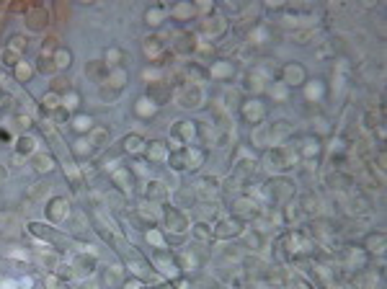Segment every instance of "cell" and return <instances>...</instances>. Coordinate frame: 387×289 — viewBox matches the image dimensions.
Returning a JSON list of instances; mask_svg holds the SVG:
<instances>
[{"label":"cell","instance_id":"cell-1","mask_svg":"<svg viewBox=\"0 0 387 289\" xmlns=\"http://www.w3.org/2000/svg\"><path fill=\"white\" fill-rule=\"evenodd\" d=\"M70 268H73L78 276H91L93 268H96V253H93V250L80 253V256L73 261V266H70Z\"/></svg>","mask_w":387,"mask_h":289},{"label":"cell","instance_id":"cell-2","mask_svg":"<svg viewBox=\"0 0 387 289\" xmlns=\"http://www.w3.org/2000/svg\"><path fill=\"white\" fill-rule=\"evenodd\" d=\"M47 217L52 222H65L70 217V204L67 199H52V202L47 204Z\"/></svg>","mask_w":387,"mask_h":289},{"label":"cell","instance_id":"cell-3","mask_svg":"<svg viewBox=\"0 0 387 289\" xmlns=\"http://www.w3.org/2000/svg\"><path fill=\"white\" fill-rule=\"evenodd\" d=\"M178 103H181L183 108H196V106L202 103V88L186 85L181 93H178Z\"/></svg>","mask_w":387,"mask_h":289},{"label":"cell","instance_id":"cell-4","mask_svg":"<svg viewBox=\"0 0 387 289\" xmlns=\"http://www.w3.org/2000/svg\"><path fill=\"white\" fill-rule=\"evenodd\" d=\"M264 116H266V108H264V103H261V101L243 103V119H245L248 124H258Z\"/></svg>","mask_w":387,"mask_h":289},{"label":"cell","instance_id":"cell-5","mask_svg":"<svg viewBox=\"0 0 387 289\" xmlns=\"http://www.w3.org/2000/svg\"><path fill=\"white\" fill-rule=\"evenodd\" d=\"M284 80H286V88H292V85H302L305 83V70H302V65H297V62H289V65L284 67Z\"/></svg>","mask_w":387,"mask_h":289},{"label":"cell","instance_id":"cell-6","mask_svg":"<svg viewBox=\"0 0 387 289\" xmlns=\"http://www.w3.org/2000/svg\"><path fill=\"white\" fill-rule=\"evenodd\" d=\"M134 114H137V116H145V119L155 116V114H158L155 98H152V96H142V98H137V103H134Z\"/></svg>","mask_w":387,"mask_h":289},{"label":"cell","instance_id":"cell-7","mask_svg":"<svg viewBox=\"0 0 387 289\" xmlns=\"http://www.w3.org/2000/svg\"><path fill=\"white\" fill-rule=\"evenodd\" d=\"M101 85H109L114 90H122L124 85H127V70H122V67L109 70V75H106V80H103Z\"/></svg>","mask_w":387,"mask_h":289},{"label":"cell","instance_id":"cell-8","mask_svg":"<svg viewBox=\"0 0 387 289\" xmlns=\"http://www.w3.org/2000/svg\"><path fill=\"white\" fill-rule=\"evenodd\" d=\"M31 165H34V170H37V173H49V170L55 168V158L47 155V152H34Z\"/></svg>","mask_w":387,"mask_h":289},{"label":"cell","instance_id":"cell-9","mask_svg":"<svg viewBox=\"0 0 387 289\" xmlns=\"http://www.w3.org/2000/svg\"><path fill=\"white\" fill-rule=\"evenodd\" d=\"M165 225H168V230H173V232H183L186 230V217L168 206L165 209Z\"/></svg>","mask_w":387,"mask_h":289},{"label":"cell","instance_id":"cell-10","mask_svg":"<svg viewBox=\"0 0 387 289\" xmlns=\"http://www.w3.org/2000/svg\"><path fill=\"white\" fill-rule=\"evenodd\" d=\"M103 65H109V70L124 65V49H119V47H109V49L103 52Z\"/></svg>","mask_w":387,"mask_h":289},{"label":"cell","instance_id":"cell-11","mask_svg":"<svg viewBox=\"0 0 387 289\" xmlns=\"http://www.w3.org/2000/svg\"><path fill=\"white\" fill-rule=\"evenodd\" d=\"M147 199L150 202H165L168 199V186L163 184V181H152V184L147 186Z\"/></svg>","mask_w":387,"mask_h":289},{"label":"cell","instance_id":"cell-12","mask_svg":"<svg viewBox=\"0 0 387 289\" xmlns=\"http://www.w3.org/2000/svg\"><path fill=\"white\" fill-rule=\"evenodd\" d=\"M224 29H227V23H224L222 16H212L209 21H204V34L206 36H220Z\"/></svg>","mask_w":387,"mask_h":289},{"label":"cell","instance_id":"cell-13","mask_svg":"<svg viewBox=\"0 0 387 289\" xmlns=\"http://www.w3.org/2000/svg\"><path fill=\"white\" fill-rule=\"evenodd\" d=\"M85 72H88V78H93V80H96V83H103L106 75H109V67H106L103 62H88Z\"/></svg>","mask_w":387,"mask_h":289},{"label":"cell","instance_id":"cell-14","mask_svg":"<svg viewBox=\"0 0 387 289\" xmlns=\"http://www.w3.org/2000/svg\"><path fill=\"white\" fill-rule=\"evenodd\" d=\"M165 8H160V5H152V8H147L145 11V23H150V26H160V23H165Z\"/></svg>","mask_w":387,"mask_h":289},{"label":"cell","instance_id":"cell-15","mask_svg":"<svg viewBox=\"0 0 387 289\" xmlns=\"http://www.w3.org/2000/svg\"><path fill=\"white\" fill-rule=\"evenodd\" d=\"M194 122H176V126H173V137H181L183 142L186 140H194V134H196V129H194Z\"/></svg>","mask_w":387,"mask_h":289},{"label":"cell","instance_id":"cell-16","mask_svg":"<svg viewBox=\"0 0 387 289\" xmlns=\"http://www.w3.org/2000/svg\"><path fill=\"white\" fill-rule=\"evenodd\" d=\"M122 144H124V150H127V152H132V155H137V152L145 150V140H142L140 134H127Z\"/></svg>","mask_w":387,"mask_h":289},{"label":"cell","instance_id":"cell-17","mask_svg":"<svg viewBox=\"0 0 387 289\" xmlns=\"http://www.w3.org/2000/svg\"><path fill=\"white\" fill-rule=\"evenodd\" d=\"M34 150H37V140L29 137V134H23V137L16 142V152H19V158H23V155H34Z\"/></svg>","mask_w":387,"mask_h":289},{"label":"cell","instance_id":"cell-18","mask_svg":"<svg viewBox=\"0 0 387 289\" xmlns=\"http://www.w3.org/2000/svg\"><path fill=\"white\" fill-rule=\"evenodd\" d=\"M240 232V222L238 220H222L217 225V235L220 238H232V235Z\"/></svg>","mask_w":387,"mask_h":289},{"label":"cell","instance_id":"cell-19","mask_svg":"<svg viewBox=\"0 0 387 289\" xmlns=\"http://www.w3.org/2000/svg\"><path fill=\"white\" fill-rule=\"evenodd\" d=\"M52 62H55V70H67V67H70V62H73V52L62 47V49H57V52H55Z\"/></svg>","mask_w":387,"mask_h":289},{"label":"cell","instance_id":"cell-20","mask_svg":"<svg viewBox=\"0 0 387 289\" xmlns=\"http://www.w3.org/2000/svg\"><path fill=\"white\" fill-rule=\"evenodd\" d=\"M209 75L217 78V80H224V78L232 75V65H230V62H224V60H220V62H214V65L209 67Z\"/></svg>","mask_w":387,"mask_h":289},{"label":"cell","instance_id":"cell-21","mask_svg":"<svg viewBox=\"0 0 387 289\" xmlns=\"http://www.w3.org/2000/svg\"><path fill=\"white\" fill-rule=\"evenodd\" d=\"M367 248H369V253L382 256V253H385V235H382V232H372V235L367 238Z\"/></svg>","mask_w":387,"mask_h":289},{"label":"cell","instance_id":"cell-22","mask_svg":"<svg viewBox=\"0 0 387 289\" xmlns=\"http://www.w3.org/2000/svg\"><path fill=\"white\" fill-rule=\"evenodd\" d=\"M73 129H75L78 134L91 132V129H93V119H91L88 114H78V116H73Z\"/></svg>","mask_w":387,"mask_h":289},{"label":"cell","instance_id":"cell-23","mask_svg":"<svg viewBox=\"0 0 387 289\" xmlns=\"http://www.w3.org/2000/svg\"><path fill=\"white\" fill-rule=\"evenodd\" d=\"M147 155H150V160H155V163H163L165 158H168V147L163 142H152L150 147H147Z\"/></svg>","mask_w":387,"mask_h":289},{"label":"cell","instance_id":"cell-24","mask_svg":"<svg viewBox=\"0 0 387 289\" xmlns=\"http://www.w3.org/2000/svg\"><path fill=\"white\" fill-rule=\"evenodd\" d=\"M44 21H47V16H44V11H41L39 5H34L31 11H29V26H31V29H44V26H47Z\"/></svg>","mask_w":387,"mask_h":289},{"label":"cell","instance_id":"cell-25","mask_svg":"<svg viewBox=\"0 0 387 289\" xmlns=\"http://www.w3.org/2000/svg\"><path fill=\"white\" fill-rule=\"evenodd\" d=\"M73 152L78 158H91V152H93V144L88 142L85 137H78L75 142H73Z\"/></svg>","mask_w":387,"mask_h":289},{"label":"cell","instance_id":"cell-26","mask_svg":"<svg viewBox=\"0 0 387 289\" xmlns=\"http://www.w3.org/2000/svg\"><path fill=\"white\" fill-rule=\"evenodd\" d=\"M88 142L93 144V150H96V147H101V144L109 142V132L101 129V126H93V129H91V137H88Z\"/></svg>","mask_w":387,"mask_h":289},{"label":"cell","instance_id":"cell-27","mask_svg":"<svg viewBox=\"0 0 387 289\" xmlns=\"http://www.w3.org/2000/svg\"><path fill=\"white\" fill-rule=\"evenodd\" d=\"M326 93V85L320 83V80H310L307 85H305V96L307 98H312V101H318V98Z\"/></svg>","mask_w":387,"mask_h":289},{"label":"cell","instance_id":"cell-28","mask_svg":"<svg viewBox=\"0 0 387 289\" xmlns=\"http://www.w3.org/2000/svg\"><path fill=\"white\" fill-rule=\"evenodd\" d=\"M41 106L47 108V111H57V108H62V96H57V93H49L41 98Z\"/></svg>","mask_w":387,"mask_h":289},{"label":"cell","instance_id":"cell-29","mask_svg":"<svg viewBox=\"0 0 387 289\" xmlns=\"http://www.w3.org/2000/svg\"><path fill=\"white\" fill-rule=\"evenodd\" d=\"M163 52V44H160L158 36H150V39L145 41V54L147 57H158V54Z\"/></svg>","mask_w":387,"mask_h":289},{"label":"cell","instance_id":"cell-30","mask_svg":"<svg viewBox=\"0 0 387 289\" xmlns=\"http://www.w3.org/2000/svg\"><path fill=\"white\" fill-rule=\"evenodd\" d=\"M67 90H70V80H67L65 75H60V78L52 80V93H57V96L62 93V96H65Z\"/></svg>","mask_w":387,"mask_h":289},{"label":"cell","instance_id":"cell-31","mask_svg":"<svg viewBox=\"0 0 387 289\" xmlns=\"http://www.w3.org/2000/svg\"><path fill=\"white\" fill-rule=\"evenodd\" d=\"M320 152V142H318V137H307L302 142V155H318Z\"/></svg>","mask_w":387,"mask_h":289},{"label":"cell","instance_id":"cell-32","mask_svg":"<svg viewBox=\"0 0 387 289\" xmlns=\"http://www.w3.org/2000/svg\"><path fill=\"white\" fill-rule=\"evenodd\" d=\"M194 13H196L194 3H178V5H176V11H173V16H176V18H191Z\"/></svg>","mask_w":387,"mask_h":289},{"label":"cell","instance_id":"cell-33","mask_svg":"<svg viewBox=\"0 0 387 289\" xmlns=\"http://www.w3.org/2000/svg\"><path fill=\"white\" fill-rule=\"evenodd\" d=\"M268 96L276 98V101H282V98L289 96V88H286L284 83H274V85H268Z\"/></svg>","mask_w":387,"mask_h":289},{"label":"cell","instance_id":"cell-34","mask_svg":"<svg viewBox=\"0 0 387 289\" xmlns=\"http://www.w3.org/2000/svg\"><path fill=\"white\" fill-rule=\"evenodd\" d=\"M26 44H29V41H26V36H13V39H11V44H8V49H11V52H16V54L21 57V54L26 52Z\"/></svg>","mask_w":387,"mask_h":289},{"label":"cell","instance_id":"cell-35","mask_svg":"<svg viewBox=\"0 0 387 289\" xmlns=\"http://www.w3.org/2000/svg\"><path fill=\"white\" fill-rule=\"evenodd\" d=\"M13 70H16V78H19V80H21V83H26V80H29V78L34 75V70H31L29 65H26V62H23V60H21V62H19V65H16V67H13Z\"/></svg>","mask_w":387,"mask_h":289},{"label":"cell","instance_id":"cell-36","mask_svg":"<svg viewBox=\"0 0 387 289\" xmlns=\"http://www.w3.org/2000/svg\"><path fill=\"white\" fill-rule=\"evenodd\" d=\"M119 282L124 284V271L119 266H111L109 268V282H106V284H109V287H119Z\"/></svg>","mask_w":387,"mask_h":289},{"label":"cell","instance_id":"cell-37","mask_svg":"<svg viewBox=\"0 0 387 289\" xmlns=\"http://www.w3.org/2000/svg\"><path fill=\"white\" fill-rule=\"evenodd\" d=\"M0 57H3V65L5 67H16L21 62V57L16 52H11V49H3V54H0Z\"/></svg>","mask_w":387,"mask_h":289},{"label":"cell","instance_id":"cell-38","mask_svg":"<svg viewBox=\"0 0 387 289\" xmlns=\"http://www.w3.org/2000/svg\"><path fill=\"white\" fill-rule=\"evenodd\" d=\"M147 243H152V246H158V248H165V235H160L158 230H147Z\"/></svg>","mask_w":387,"mask_h":289},{"label":"cell","instance_id":"cell-39","mask_svg":"<svg viewBox=\"0 0 387 289\" xmlns=\"http://www.w3.org/2000/svg\"><path fill=\"white\" fill-rule=\"evenodd\" d=\"M78 103H80V96L73 93V90H67V93L62 96V106H65V108H75Z\"/></svg>","mask_w":387,"mask_h":289},{"label":"cell","instance_id":"cell-40","mask_svg":"<svg viewBox=\"0 0 387 289\" xmlns=\"http://www.w3.org/2000/svg\"><path fill=\"white\" fill-rule=\"evenodd\" d=\"M37 70L44 72V75H47V72H55V62L47 60V57H37Z\"/></svg>","mask_w":387,"mask_h":289},{"label":"cell","instance_id":"cell-41","mask_svg":"<svg viewBox=\"0 0 387 289\" xmlns=\"http://www.w3.org/2000/svg\"><path fill=\"white\" fill-rule=\"evenodd\" d=\"M114 181H116L119 186H127L124 191H129V188H132V176L127 173V170H122V173H114Z\"/></svg>","mask_w":387,"mask_h":289},{"label":"cell","instance_id":"cell-42","mask_svg":"<svg viewBox=\"0 0 387 289\" xmlns=\"http://www.w3.org/2000/svg\"><path fill=\"white\" fill-rule=\"evenodd\" d=\"M302 206H305V212H315V209H318V196L305 194L302 196Z\"/></svg>","mask_w":387,"mask_h":289},{"label":"cell","instance_id":"cell-43","mask_svg":"<svg viewBox=\"0 0 387 289\" xmlns=\"http://www.w3.org/2000/svg\"><path fill=\"white\" fill-rule=\"evenodd\" d=\"M199 194L204 196V194H214V178H204V181H199Z\"/></svg>","mask_w":387,"mask_h":289},{"label":"cell","instance_id":"cell-44","mask_svg":"<svg viewBox=\"0 0 387 289\" xmlns=\"http://www.w3.org/2000/svg\"><path fill=\"white\" fill-rule=\"evenodd\" d=\"M160 75H163V70H158V67H150V70H145V72H142V80H145V78H147V80H158Z\"/></svg>","mask_w":387,"mask_h":289},{"label":"cell","instance_id":"cell-45","mask_svg":"<svg viewBox=\"0 0 387 289\" xmlns=\"http://www.w3.org/2000/svg\"><path fill=\"white\" fill-rule=\"evenodd\" d=\"M209 225H204V222H199L196 225V238H209Z\"/></svg>","mask_w":387,"mask_h":289},{"label":"cell","instance_id":"cell-46","mask_svg":"<svg viewBox=\"0 0 387 289\" xmlns=\"http://www.w3.org/2000/svg\"><path fill=\"white\" fill-rule=\"evenodd\" d=\"M134 173H137V176L147 173V163H142V160H134Z\"/></svg>","mask_w":387,"mask_h":289},{"label":"cell","instance_id":"cell-47","mask_svg":"<svg viewBox=\"0 0 387 289\" xmlns=\"http://www.w3.org/2000/svg\"><path fill=\"white\" fill-rule=\"evenodd\" d=\"M0 289H19V282H11V279H0Z\"/></svg>","mask_w":387,"mask_h":289},{"label":"cell","instance_id":"cell-48","mask_svg":"<svg viewBox=\"0 0 387 289\" xmlns=\"http://www.w3.org/2000/svg\"><path fill=\"white\" fill-rule=\"evenodd\" d=\"M47 289H65V284H60L55 276H49V279H47Z\"/></svg>","mask_w":387,"mask_h":289},{"label":"cell","instance_id":"cell-49","mask_svg":"<svg viewBox=\"0 0 387 289\" xmlns=\"http://www.w3.org/2000/svg\"><path fill=\"white\" fill-rule=\"evenodd\" d=\"M16 124H19V126H21V129H26V126H29V124H31V119H29V116H26V114H23V116H19V119H16Z\"/></svg>","mask_w":387,"mask_h":289},{"label":"cell","instance_id":"cell-50","mask_svg":"<svg viewBox=\"0 0 387 289\" xmlns=\"http://www.w3.org/2000/svg\"><path fill=\"white\" fill-rule=\"evenodd\" d=\"M31 284H34V282H31L29 276H26V279H21V282H19V287H21V289H31Z\"/></svg>","mask_w":387,"mask_h":289},{"label":"cell","instance_id":"cell-51","mask_svg":"<svg viewBox=\"0 0 387 289\" xmlns=\"http://www.w3.org/2000/svg\"><path fill=\"white\" fill-rule=\"evenodd\" d=\"M80 289H101V287H98L96 282H85V284H83V287H80Z\"/></svg>","mask_w":387,"mask_h":289},{"label":"cell","instance_id":"cell-52","mask_svg":"<svg viewBox=\"0 0 387 289\" xmlns=\"http://www.w3.org/2000/svg\"><path fill=\"white\" fill-rule=\"evenodd\" d=\"M5 176H8V170H5V165H0V181H3Z\"/></svg>","mask_w":387,"mask_h":289},{"label":"cell","instance_id":"cell-53","mask_svg":"<svg viewBox=\"0 0 387 289\" xmlns=\"http://www.w3.org/2000/svg\"><path fill=\"white\" fill-rule=\"evenodd\" d=\"M127 289H137V282H129V284H127Z\"/></svg>","mask_w":387,"mask_h":289},{"label":"cell","instance_id":"cell-54","mask_svg":"<svg viewBox=\"0 0 387 289\" xmlns=\"http://www.w3.org/2000/svg\"><path fill=\"white\" fill-rule=\"evenodd\" d=\"M0 96H3V93H0Z\"/></svg>","mask_w":387,"mask_h":289}]
</instances>
